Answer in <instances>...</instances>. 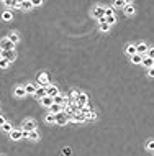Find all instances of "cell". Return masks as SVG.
<instances>
[{"instance_id":"5","label":"cell","mask_w":154,"mask_h":156,"mask_svg":"<svg viewBox=\"0 0 154 156\" xmlns=\"http://www.w3.org/2000/svg\"><path fill=\"white\" fill-rule=\"evenodd\" d=\"M69 122H74V123H82V122H85V115L81 114V112L72 114V115H69Z\"/></svg>"},{"instance_id":"10","label":"cell","mask_w":154,"mask_h":156,"mask_svg":"<svg viewBox=\"0 0 154 156\" xmlns=\"http://www.w3.org/2000/svg\"><path fill=\"white\" fill-rule=\"evenodd\" d=\"M147 50H149V48H147L146 43H139V44H136V53L141 54V56H146Z\"/></svg>"},{"instance_id":"17","label":"cell","mask_w":154,"mask_h":156,"mask_svg":"<svg viewBox=\"0 0 154 156\" xmlns=\"http://www.w3.org/2000/svg\"><path fill=\"white\" fill-rule=\"evenodd\" d=\"M98 23H100V31L107 33V31L110 30V25H108V23H105V17L100 18V20H98Z\"/></svg>"},{"instance_id":"13","label":"cell","mask_w":154,"mask_h":156,"mask_svg":"<svg viewBox=\"0 0 154 156\" xmlns=\"http://www.w3.org/2000/svg\"><path fill=\"white\" fill-rule=\"evenodd\" d=\"M62 110H64V107H62V105H59V104H53V105L49 107V114L57 115L59 112H62Z\"/></svg>"},{"instance_id":"27","label":"cell","mask_w":154,"mask_h":156,"mask_svg":"<svg viewBox=\"0 0 154 156\" xmlns=\"http://www.w3.org/2000/svg\"><path fill=\"white\" fill-rule=\"evenodd\" d=\"M28 138L31 140V141H36V140H39V135H38V130H33V131H30V135H28Z\"/></svg>"},{"instance_id":"20","label":"cell","mask_w":154,"mask_h":156,"mask_svg":"<svg viewBox=\"0 0 154 156\" xmlns=\"http://www.w3.org/2000/svg\"><path fill=\"white\" fill-rule=\"evenodd\" d=\"M12 18H13V12H12V10H5L4 13H2V20H5V21H10Z\"/></svg>"},{"instance_id":"41","label":"cell","mask_w":154,"mask_h":156,"mask_svg":"<svg viewBox=\"0 0 154 156\" xmlns=\"http://www.w3.org/2000/svg\"><path fill=\"white\" fill-rule=\"evenodd\" d=\"M123 2H125L126 5H131V2H133V0H123Z\"/></svg>"},{"instance_id":"30","label":"cell","mask_w":154,"mask_h":156,"mask_svg":"<svg viewBox=\"0 0 154 156\" xmlns=\"http://www.w3.org/2000/svg\"><path fill=\"white\" fill-rule=\"evenodd\" d=\"M125 2H123V0H115V2H113V7L115 8H125Z\"/></svg>"},{"instance_id":"6","label":"cell","mask_w":154,"mask_h":156,"mask_svg":"<svg viewBox=\"0 0 154 156\" xmlns=\"http://www.w3.org/2000/svg\"><path fill=\"white\" fill-rule=\"evenodd\" d=\"M92 15H94V18L100 20V18H103V17H105V8L102 7V5H97V7L94 8V12H92Z\"/></svg>"},{"instance_id":"29","label":"cell","mask_w":154,"mask_h":156,"mask_svg":"<svg viewBox=\"0 0 154 156\" xmlns=\"http://www.w3.org/2000/svg\"><path fill=\"white\" fill-rule=\"evenodd\" d=\"M8 66H10V61L4 59V58H0V68H2V69H7Z\"/></svg>"},{"instance_id":"34","label":"cell","mask_w":154,"mask_h":156,"mask_svg":"<svg viewBox=\"0 0 154 156\" xmlns=\"http://www.w3.org/2000/svg\"><path fill=\"white\" fill-rule=\"evenodd\" d=\"M115 15V8H105V17H112Z\"/></svg>"},{"instance_id":"18","label":"cell","mask_w":154,"mask_h":156,"mask_svg":"<svg viewBox=\"0 0 154 156\" xmlns=\"http://www.w3.org/2000/svg\"><path fill=\"white\" fill-rule=\"evenodd\" d=\"M35 95L38 97V99H43V97L46 95V87H43V85H39L38 89H36V92H35Z\"/></svg>"},{"instance_id":"32","label":"cell","mask_w":154,"mask_h":156,"mask_svg":"<svg viewBox=\"0 0 154 156\" xmlns=\"http://www.w3.org/2000/svg\"><path fill=\"white\" fill-rule=\"evenodd\" d=\"M115 21H116L115 15H112V17H105V23H108V25H113Z\"/></svg>"},{"instance_id":"1","label":"cell","mask_w":154,"mask_h":156,"mask_svg":"<svg viewBox=\"0 0 154 156\" xmlns=\"http://www.w3.org/2000/svg\"><path fill=\"white\" fill-rule=\"evenodd\" d=\"M0 58H4V59H7V61H10V63H13V61L17 59V53H15V50L0 51Z\"/></svg>"},{"instance_id":"11","label":"cell","mask_w":154,"mask_h":156,"mask_svg":"<svg viewBox=\"0 0 154 156\" xmlns=\"http://www.w3.org/2000/svg\"><path fill=\"white\" fill-rule=\"evenodd\" d=\"M10 138L13 140V141H18V140L23 138V131H21V128L20 130H12L10 131Z\"/></svg>"},{"instance_id":"37","label":"cell","mask_w":154,"mask_h":156,"mask_svg":"<svg viewBox=\"0 0 154 156\" xmlns=\"http://www.w3.org/2000/svg\"><path fill=\"white\" fill-rule=\"evenodd\" d=\"M147 76H149V77H154V66L147 69Z\"/></svg>"},{"instance_id":"3","label":"cell","mask_w":154,"mask_h":156,"mask_svg":"<svg viewBox=\"0 0 154 156\" xmlns=\"http://www.w3.org/2000/svg\"><path fill=\"white\" fill-rule=\"evenodd\" d=\"M13 46H15V44L10 41V39H8V36H7V38H2V39H0V50H2V51L13 50Z\"/></svg>"},{"instance_id":"22","label":"cell","mask_w":154,"mask_h":156,"mask_svg":"<svg viewBox=\"0 0 154 156\" xmlns=\"http://www.w3.org/2000/svg\"><path fill=\"white\" fill-rule=\"evenodd\" d=\"M131 63L133 64H141L143 63V56H141V54H133V56H131Z\"/></svg>"},{"instance_id":"36","label":"cell","mask_w":154,"mask_h":156,"mask_svg":"<svg viewBox=\"0 0 154 156\" xmlns=\"http://www.w3.org/2000/svg\"><path fill=\"white\" fill-rule=\"evenodd\" d=\"M146 56H149V58H153V59H154V48H149V50H147Z\"/></svg>"},{"instance_id":"7","label":"cell","mask_w":154,"mask_h":156,"mask_svg":"<svg viewBox=\"0 0 154 156\" xmlns=\"http://www.w3.org/2000/svg\"><path fill=\"white\" fill-rule=\"evenodd\" d=\"M67 122H69V115L64 114V112H59V114L56 115V123L57 125H66Z\"/></svg>"},{"instance_id":"15","label":"cell","mask_w":154,"mask_h":156,"mask_svg":"<svg viewBox=\"0 0 154 156\" xmlns=\"http://www.w3.org/2000/svg\"><path fill=\"white\" fill-rule=\"evenodd\" d=\"M39 102L43 104V105L46 107V109H49V107L53 105V97H49V95H44L43 99H39Z\"/></svg>"},{"instance_id":"26","label":"cell","mask_w":154,"mask_h":156,"mask_svg":"<svg viewBox=\"0 0 154 156\" xmlns=\"http://www.w3.org/2000/svg\"><path fill=\"white\" fill-rule=\"evenodd\" d=\"M126 54H130V56L136 54V44H128L126 46Z\"/></svg>"},{"instance_id":"28","label":"cell","mask_w":154,"mask_h":156,"mask_svg":"<svg viewBox=\"0 0 154 156\" xmlns=\"http://www.w3.org/2000/svg\"><path fill=\"white\" fill-rule=\"evenodd\" d=\"M48 123H56V115H53V114H48L46 115V118H44Z\"/></svg>"},{"instance_id":"9","label":"cell","mask_w":154,"mask_h":156,"mask_svg":"<svg viewBox=\"0 0 154 156\" xmlns=\"http://www.w3.org/2000/svg\"><path fill=\"white\" fill-rule=\"evenodd\" d=\"M57 94H59V89H57L56 85H48V87H46V95H49V97H56Z\"/></svg>"},{"instance_id":"38","label":"cell","mask_w":154,"mask_h":156,"mask_svg":"<svg viewBox=\"0 0 154 156\" xmlns=\"http://www.w3.org/2000/svg\"><path fill=\"white\" fill-rule=\"evenodd\" d=\"M62 153H64L66 156H69V155H70V148H64V149H62Z\"/></svg>"},{"instance_id":"42","label":"cell","mask_w":154,"mask_h":156,"mask_svg":"<svg viewBox=\"0 0 154 156\" xmlns=\"http://www.w3.org/2000/svg\"><path fill=\"white\" fill-rule=\"evenodd\" d=\"M18 2H23V0H18Z\"/></svg>"},{"instance_id":"40","label":"cell","mask_w":154,"mask_h":156,"mask_svg":"<svg viewBox=\"0 0 154 156\" xmlns=\"http://www.w3.org/2000/svg\"><path fill=\"white\" fill-rule=\"evenodd\" d=\"M5 122H7V120H5V118H4V117H2V115H0V127H2V125H4V123H5Z\"/></svg>"},{"instance_id":"25","label":"cell","mask_w":154,"mask_h":156,"mask_svg":"<svg viewBox=\"0 0 154 156\" xmlns=\"http://www.w3.org/2000/svg\"><path fill=\"white\" fill-rule=\"evenodd\" d=\"M8 39H10L12 43H13V44H17L18 41H20V36H18V33H10V35H8Z\"/></svg>"},{"instance_id":"12","label":"cell","mask_w":154,"mask_h":156,"mask_svg":"<svg viewBox=\"0 0 154 156\" xmlns=\"http://www.w3.org/2000/svg\"><path fill=\"white\" fill-rule=\"evenodd\" d=\"M4 5L7 7V10H13V8H17V7H20V2L18 0H4Z\"/></svg>"},{"instance_id":"35","label":"cell","mask_w":154,"mask_h":156,"mask_svg":"<svg viewBox=\"0 0 154 156\" xmlns=\"http://www.w3.org/2000/svg\"><path fill=\"white\" fill-rule=\"evenodd\" d=\"M30 2H31L33 7H39V5L43 4V0H30Z\"/></svg>"},{"instance_id":"8","label":"cell","mask_w":154,"mask_h":156,"mask_svg":"<svg viewBox=\"0 0 154 156\" xmlns=\"http://www.w3.org/2000/svg\"><path fill=\"white\" fill-rule=\"evenodd\" d=\"M76 104H79V105H87L89 104V95L85 92H81L76 97Z\"/></svg>"},{"instance_id":"43","label":"cell","mask_w":154,"mask_h":156,"mask_svg":"<svg viewBox=\"0 0 154 156\" xmlns=\"http://www.w3.org/2000/svg\"><path fill=\"white\" fill-rule=\"evenodd\" d=\"M2 2H4V0H2Z\"/></svg>"},{"instance_id":"4","label":"cell","mask_w":154,"mask_h":156,"mask_svg":"<svg viewBox=\"0 0 154 156\" xmlns=\"http://www.w3.org/2000/svg\"><path fill=\"white\" fill-rule=\"evenodd\" d=\"M21 130H26V131H33L36 130V122L31 120V118H28V120H25L23 125H21Z\"/></svg>"},{"instance_id":"2","label":"cell","mask_w":154,"mask_h":156,"mask_svg":"<svg viewBox=\"0 0 154 156\" xmlns=\"http://www.w3.org/2000/svg\"><path fill=\"white\" fill-rule=\"evenodd\" d=\"M36 79H38V84L43 85V87H48L49 85V74L48 72H39Z\"/></svg>"},{"instance_id":"16","label":"cell","mask_w":154,"mask_h":156,"mask_svg":"<svg viewBox=\"0 0 154 156\" xmlns=\"http://www.w3.org/2000/svg\"><path fill=\"white\" fill-rule=\"evenodd\" d=\"M13 92H15V95H17V97H20V99H21V97H25V95H26L25 85H18V87H15V90H13Z\"/></svg>"},{"instance_id":"31","label":"cell","mask_w":154,"mask_h":156,"mask_svg":"<svg viewBox=\"0 0 154 156\" xmlns=\"http://www.w3.org/2000/svg\"><path fill=\"white\" fill-rule=\"evenodd\" d=\"M2 130H4V131H5V133H10V131H12V130H13V128H12V125H10V123H8V122H5V123H4V125H2Z\"/></svg>"},{"instance_id":"23","label":"cell","mask_w":154,"mask_h":156,"mask_svg":"<svg viewBox=\"0 0 154 156\" xmlns=\"http://www.w3.org/2000/svg\"><path fill=\"white\" fill-rule=\"evenodd\" d=\"M20 8H23V10H30V8H33V5H31L30 0H23V2H20Z\"/></svg>"},{"instance_id":"19","label":"cell","mask_w":154,"mask_h":156,"mask_svg":"<svg viewBox=\"0 0 154 156\" xmlns=\"http://www.w3.org/2000/svg\"><path fill=\"white\" fill-rule=\"evenodd\" d=\"M36 85L35 84H26L25 85V90H26V94H31V95H35V92H36Z\"/></svg>"},{"instance_id":"14","label":"cell","mask_w":154,"mask_h":156,"mask_svg":"<svg viewBox=\"0 0 154 156\" xmlns=\"http://www.w3.org/2000/svg\"><path fill=\"white\" fill-rule=\"evenodd\" d=\"M141 64H143L146 69H149V68H153L154 66V59L153 58H149V56H143V63Z\"/></svg>"},{"instance_id":"39","label":"cell","mask_w":154,"mask_h":156,"mask_svg":"<svg viewBox=\"0 0 154 156\" xmlns=\"http://www.w3.org/2000/svg\"><path fill=\"white\" fill-rule=\"evenodd\" d=\"M23 131V138H28V135H30V131H26V130H21Z\"/></svg>"},{"instance_id":"33","label":"cell","mask_w":154,"mask_h":156,"mask_svg":"<svg viewBox=\"0 0 154 156\" xmlns=\"http://www.w3.org/2000/svg\"><path fill=\"white\" fill-rule=\"evenodd\" d=\"M146 148L149 149V151H154V140H149V141L146 143Z\"/></svg>"},{"instance_id":"21","label":"cell","mask_w":154,"mask_h":156,"mask_svg":"<svg viewBox=\"0 0 154 156\" xmlns=\"http://www.w3.org/2000/svg\"><path fill=\"white\" fill-rule=\"evenodd\" d=\"M123 10H125V15H126V17H131V15H134V7H133V5H125V8H123Z\"/></svg>"},{"instance_id":"24","label":"cell","mask_w":154,"mask_h":156,"mask_svg":"<svg viewBox=\"0 0 154 156\" xmlns=\"http://www.w3.org/2000/svg\"><path fill=\"white\" fill-rule=\"evenodd\" d=\"M94 120H97V114H95L94 110H90V112L85 115V122H94Z\"/></svg>"}]
</instances>
